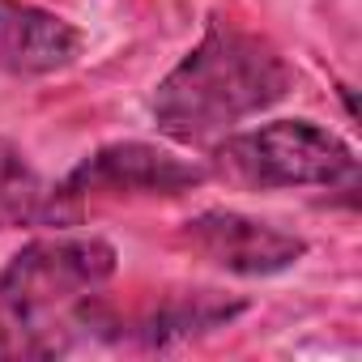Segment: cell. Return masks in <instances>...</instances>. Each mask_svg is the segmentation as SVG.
<instances>
[{
  "mask_svg": "<svg viewBox=\"0 0 362 362\" xmlns=\"http://www.w3.org/2000/svg\"><path fill=\"white\" fill-rule=\"evenodd\" d=\"M184 243L197 260L235 273V277H273L294 269L307 256V243L290 230H277L260 218L235 214V209H205L179 226Z\"/></svg>",
  "mask_w": 362,
  "mask_h": 362,
  "instance_id": "cell-5",
  "label": "cell"
},
{
  "mask_svg": "<svg viewBox=\"0 0 362 362\" xmlns=\"http://www.w3.org/2000/svg\"><path fill=\"white\" fill-rule=\"evenodd\" d=\"M290 86L294 73L269 39L214 18L201 43L162 77L153 124L179 145H214L247 115L281 103Z\"/></svg>",
  "mask_w": 362,
  "mask_h": 362,
  "instance_id": "cell-2",
  "label": "cell"
},
{
  "mask_svg": "<svg viewBox=\"0 0 362 362\" xmlns=\"http://www.w3.org/2000/svg\"><path fill=\"white\" fill-rule=\"evenodd\" d=\"M243 311H247V303L239 294H222V290H209V286L153 294L136 315H115L107 307V298L98 294V303H94V337L132 341L141 349H170L179 341H192L201 332H214V328L230 324Z\"/></svg>",
  "mask_w": 362,
  "mask_h": 362,
  "instance_id": "cell-6",
  "label": "cell"
},
{
  "mask_svg": "<svg viewBox=\"0 0 362 362\" xmlns=\"http://www.w3.org/2000/svg\"><path fill=\"white\" fill-rule=\"evenodd\" d=\"M81 52L77 26L64 18L26 5V0H0V69L13 77H43L69 69Z\"/></svg>",
  "mask_w": 362,
  "mask_h": 362,
  "instance_id": "cell-7",
  "label": "cell"
},
{
  "mask_svg": "<svg viewBox=\"0 0 362 362\" xmlns=\"http://www.w3.org/2000/svg\"><path fill=\"white\" fill-rule=\"evenodd\" d=\"M115 264V247L94 235L26 243L0 269V358H60L81 337H94V303Z\"/></svg>",
  "mask_w": 362,
  "mask_h": 362,
  "instance_id": "cell-1",
  "label": "cell"
},
{
  "mask_svg": "<svg viewBox=\"0 0 362 362\" xmlns=\"http://www.w3.org/2000/svg\"><path fill=\"white\" fill-rule=\"evenodd\" d=\"M35 222H56V188L43 184L13 141L0 136V230Z\"/></svg>",
  "mask_w": 362,
  "mask_h": 362,
  "instance_id": "cell-8",
  "label": "cell"
},
{
  "mask_svg": "<svg viewBox=\"0 0 362 362\" xmlns=\"http://www.w3.org/2000/svg\"><path fill=\"white\" fill-rule=\"evenodd\" d=\"M214 170L226 184L247 192L337 188V184H354L358 158L337 132L311 119H273L264 128L218 141Z\"/></svg>",
  "mask_w": 362,
  "mask_h": 362,
  "instance_id": "cell-3",
  "label": "cell"
},
{
  "mask_svg": "<svg viewBox=\"0 0 362 362\" xmlns=\"http://www.w3.org/2000/svg\"><path fill=\"white\" fill-rule=\"evenodd\" d=\"M209 179L192 158L145 141H115L94 149L56 188V222H73L90 201H132V197H179Z\"/></svg>",
  "mask_w": 362,
  "mask_h": 362,
  "instance_id": "cell-4",
  "label": "cell"
}]
</instances>
